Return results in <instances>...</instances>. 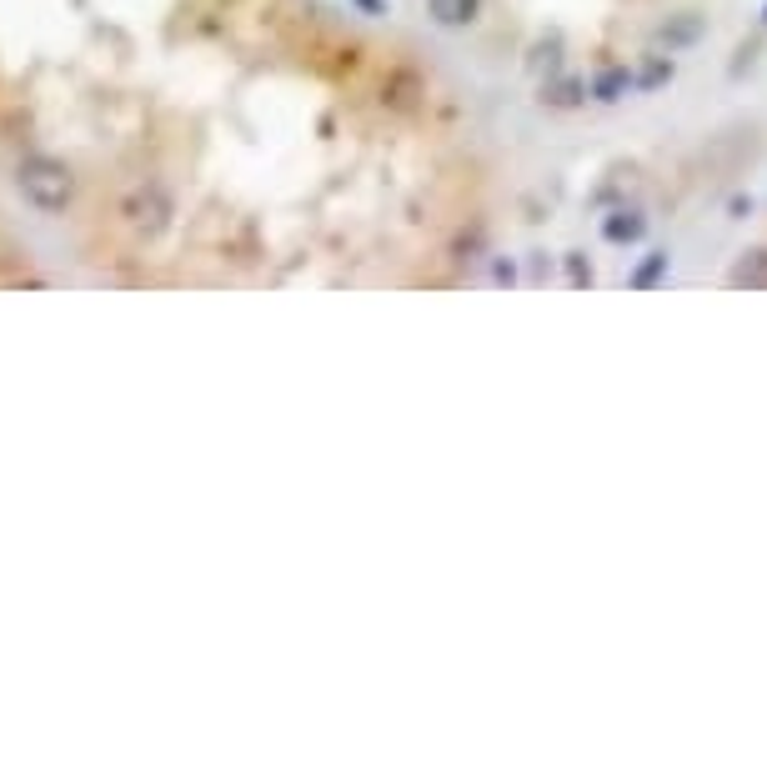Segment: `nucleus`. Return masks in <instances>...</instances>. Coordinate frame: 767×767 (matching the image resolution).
I'll list each match as a JSON object with an SVG mask.
<instances>
[{"label": "nucleus", "instance_id": "obj_6", "mask_svg": "<svg viewBox=\"0 0 767 767\" xmlns=\"http://www.w3.org/2000/svg\"><path fill=\"white\" fill-rule=\"evenodd\" d=\"M582 101H587L582 76H551L547 86H542V106H551V111H577Z\"/></svg>", "mask_w": 767, "mask_h": 767}, {"label": "nucleus", "instance_id": "obj_5", "mask_svg": "<svg viewBox=\"0 0 767 767\" xmlns=\"http://www.w3.org/2000/svg\"><path fill=\"white\" fill-rule=\"evenodd\" d=\"M727 286H737V292H767V246H747L743 256L733 261V271H727Z\"/></svg>", "mask_w": 767, "mask_h": 767}, {"label": "nucleus", "instance_id": "obj_4", "mask_svg": "<svg viewBox=\"0 0 767 767\" xmlns=\"http://www.w3.org/2000/svg\"><path fill=\"white\" fill-rule=\"evenodd\" d=\"M703 35H707V15H697V11L668 15V21L658 25V41L668 45V55H672V51H682V45H697Z\"/></svg>", "mask_w": 767, "mask_h": 767}, {"label": "nucleus", "instance_id": "obj_9", "mask_svg": "<svg viewBox=\"0 0 767 767\" xmlns=\"http://www.w3.org/2000/svg\"><path fill=\"white\" fill-rule=\"evenodd\" d=\"M417 96H422V81L411 76V71H397V76H391V86H387V96H381V101H391L397 111H411V106H417Z\"/></svg>", "mask_w": 767, "mask_h": 767}, {"label": "nucleus", "instance_id": "obj_8", "mask_svg": "<svg viewBox=\"0 0 767 767\" xmlns=\"http://www.w3.org/2000/svg\"><path fill=\"white\" fill-rule=\"evenodd\" d=\"M627 91H632V76H627V65H607V71H597L592 76V86H587V96H597V101H622Z\"/></svg>", "mask_w": 767, "mask_h": 767}, {"label": "nucleus", "instance_id": "obj_1", "mask_svg": "<svg viewBox=\"0 0 767 767\" xmlns=\"http://www.w3.org/2000/svg\"><path fill=\"white\" fill-rule=\"evenodd\" d=\"M15 186H21V196L35 211H65L71 196H76V176L55 156H25L21 171H15Z\"/></svg>", "mask_w": 767, "mask_h": 767}, {"label": "nucleus", "instance_id": "obj_10", "mask_svg": "<svg viewBox=\"0 0 767 767\" xmlns=\"http://www.w3.org/2000/svg\"><path fill=\"white\" fill-rule=\"evenodd\" d=\"M662 276H668V251H652V256L642 261L632 276H627V286H638V292H642V286H658Z\"/></svg>", "mask_w": 767, "mask_h": 767}, {"label": "nucleus", "instance_id": "obj_12", "mask_svg": "<svg viewBox=\"0 0 767 767\" xmlns=\"http://www.w3.org/2000/svg\"><path fill=\"white\" fill-rule=\"evenodd\" d=\"M662 81H672V61H668V55H652V61L642 65L638 86H642V91H652V86H662Z\"/></svg>", "mask_w": 767, "mask_h": 767}, {"label": "nucleus", "instance_id": "obj_2", "mask_svg": "<svg viewBox=\"0 0 767 767\" xmlns=\"http://www.w3.org/2000/svg\"><path fill=\"white\" fill-rule=\"evenodd\" d=\"M120 217H126V227L136 231V237L156 241L166 227H171L176 206H171V196H166L156 181H141V186H130V191H126V201H120Z\"/></svg>", "mask_w": 767, "mask_h": 767}, {"label": "nucleus", "instance_id": "obj_14", "mask_svg": "<svg viewBox=\"0 0 767 767\" xmlns=\"http://www.w3.org/2000/svg\"><path fill=\"white\" fill-rule=\"evenodd\" d=\"M763 25H767V11H763Z\"/></svg>", "mask_w": 767, "mask_h": 767}, {"label": "nucleus", "instance_id": "obj_7", "mask_svg": "<svg viewBox=\"0 0 767 767\" xmlns=\"http://www.w3.org/2000/svg\"><path fill=\"white\" fill-rule=\"evenodd\" d=\"M476 11H482V0H427V15H432L437 25H472Z\"/></svg>", "mask_w": 767, "mask_h": 767}, {"label": "nucleus", "instance_id": "obj_3", "mask_svg": "<svg viewBox=\"0 0 767 767\" xmlns=\"http://www.w3.org/2000/svg\"><path fill=\"white\" fill-rule=\"evenodd\" d=\"M642 237H648V217L638 206H612L602 217V241H612V246H632Z\"/></svg>", "mask_w": 767, "mask_h": 767}, {"label": "nucleus", "instance_id": "obj_11", "mask_svg": "<svg viewBox=\"0 0 767 767\" xmlns=\"http://www.w3.org/2000/svg\"><path fill=\"white\" fill-rule=\"evenodd\" d=\"M563 271H567V286H592V261H587V251H567Z\"/></svg>", "mask_w": 767, "mask_h": 767}, {"label": "nucleus", "instance_id": "obj_13", "mask_svg": "<svg viewBox=\"0 0 767 767\" xmlns=\"http://www.w3.org/2000/svg\"><path fill=\"white\" fill-rule=\"evenodd\" d=\"M361 11H371V15H387V6H381V0H357Z\"/></svg>", "mask_w": 767, "mask_h": 767}]
</instances>
